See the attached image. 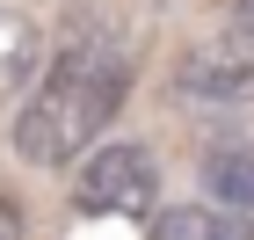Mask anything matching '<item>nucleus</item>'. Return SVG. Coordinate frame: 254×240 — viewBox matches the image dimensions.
<instances>
[{
    "label": "nucleus",
    "mask_w": 254,
    "mask_h": 240,
    "mask_svg": "<svg viewBox=\"0 0 254 240\" xmlns=\"http://www.w3.org/2000/svg\"><path fill=\"white\" fill-rule=\"evenodd\" d=\"M131 95V59L117 44H73L29 80V102L15 117V153L29 167H65L117 124Z\"/></svg>",
    "instance_id": "nucleus-1"
},
{
    "label": "nucleus",
    "mask_w": 254,
    "mask_h": 240,
    "mask_svg": "<svg viewBox=\"0 0 254 240\" xmlns=\"http://www.w3.org/2000/svg\"><path fill=\"white\" fill-rule=\"evenodd\" d=\"M175 95L196 109H233L254 102V44L247 37H203L175 59Z\"/></svg>",
    "instance_id": "nucleus-2"
},
{
    "label": "nucleus",
    "mask_w": 254,
    "mask_h": 240,
    "mask_svg": "<svg viewBox=\"0 0 254 240\" xmlns=\"http://www.w3.org/2000/svg\"><path fill=\"white\" fill-rule=\"evenodd\" d=\"M153 153L145 146H124V139H109V146H87L80 153V204L87 211H145L153 204Z\"/></svg>",
    "instance_id": "nucleus-3"
},
{
    "label": "nucleus",
    "mask_w": 254,
    "mask_h": 240,
    "mask_svg": "<svg viewBox=\"0 0 254 240\" xmlns=\"http://www.w3.org/2000/svg\"><path fill=\"white\" fill-rule=\"evenodd\" d=\"M37 73H44V37H37V22L15 15V7H0V95H22Z\"/></svg>",
    "instance_id": "nucleus-4"
},
{
    "label": "nucleus",
    "mask_w": 254,
    "mask_h": 240,
    "mask_svg": "<svg viewBox=\"0 0 254 240\" xmlns=\"http://www.w3.org/2000/svg\"><path fill=\"white\" fill-rule=\"evenodd\" d=\"M203 189L225 211H254V146H211L203 153Z\"/></svg>",
    "instance_id": "nucleus-5"
},
{
    "label": "nucleus",
    "mask_w": 254,
    "mask_h": 240,
    "mask_svg": "<svg viewBox=\"0 0 254 240\" xmlns=\"http://www.w3.org/2000/svg\"><path fill=\"white\" fill-rule=\"evenodd\" d=\"M153 240H247V226L218 219V211H203V204H167L153 219Z\"/></svg>",
    "instance_id": "nucleus-6"
},
{
    "label": "nucleus",
    "mask_w": 254,
    "mask_h": 240,
    "mask_svg": "<svg viewBox=\"0 0 254 240\" xmlns=\"http://www.w3.org/2000/svg\"><path fill=\"white\" fill-rule=\"evenodd\" d=\"M0 240H29V219H22L15 197H0Z\"/></svg>",
    "instance_id": "nucleus-7"
},
{
    "label": "nucleus",
    "mask_w": 254,
    "mask_h": 240,
    "mask_svg": "<svg viewBox=\"0 0 254 240\" xmlns=\"http://www.w3.org/2000/svg\"><path fill=\"white\" fill-rule=\"evenodd\" d=\"M240 22H247V37H254V0H240Z\"/></svg>",
    "instance_id": "nucleus-8"
}]
</instances>
